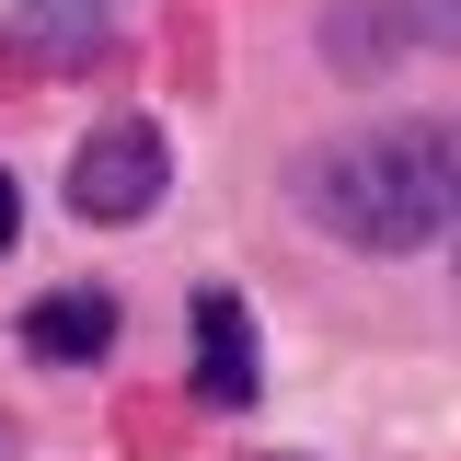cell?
<instances>
[{"instance_id": "1", "label": "cell", "mask_w": 461, "mask_h": 461, "mask_svg": "<svg viewBox=\"0 0 461 461\" xmlns=\"http://www.w3.org/2000/svg\"><path fill=\"white\" fill-rule=\"evenodd\" d=\"M300 220H323L357 254H415L461 220V139L427 127V115H393V127H357L335 150L300 162Z\"/></svg>"}, {"instance_id": "2", "label": "cell", "mask_w": 461, "mask_h": 461, "mask_svg": "<svg viewBox=\"0 0 461 461\" xmlns=\"http://www.w3.org/2000/svg\"><path fill=\"white\" fill-rule=\"evenodd\" d=\"M162 173H173L162 127L115 115V127L81 139V162H69V208H81V220H150V208H162Z\"/></svg>"}, {"instance_id": "3", "label": "cell", "mask_w": 461, "mask_h": 461, "mask_svg": "<svg viewBox=\"0 0 461 461\" xmlns=\"http://www.w3.org/2000/svg\"><path fill=\"white\" fill-rule=\"evenodd\" d=\"M393 47H461V12H427V0H346L335 12V69L381 81Z\"/></svg>"}, {"instance_id": "4", "label": "cell", "mask_w": 461, "mask_h": 461, "mask_svg": "<svg viewBox=\"0 0 461 461\" xmlns=\"http://www.w3.org/2000/svg\"><path fill=\"white\" fill-rule=\"evenodd\" d=\"M254 393H266V369H254V323H242V300H230V288H196V403L242 415Z\"/></svg>"}, {"instance_id": "5", "label": "cell", "mask_w": 461, "mask_h": 461, "mask_svg": "<svg viewBox=\"0 0 461 461\" xmlns=\"http://www.w3.org/2000/svg\"><path fill=\"white\" fill-rule=\"evenodd\" d=\"M23 346H35V357H58V369L104 357V346H115V300H104V288H47V300L23 312Z\"/></svg>"}, {"instance_id": "6", "label": "cell", "mask_w": 461, "mask_h": 461, "mask_svg": "<svg viewBox=\"0 0 461 461\" xmlns=\"http://www.w3.org/2000/svg\"><path fill=\"white\" fill-rule=\"evenodd\" d=\"M12 35H23V58H47V69H81V58H104L115 0H23Z\"/></svg>"}, {"instance_id": "7", "label": "cell", "mask_w": 461, "mask_h": 461, "mask_svg": "<svg viewBox=\"0 0 461 461\" xmlns=\"http://www.w3.org/2000/svg\"><path fill=\"white\" fill-rule=\"evenodd\" d=\"M12 230H23V196H12V173H0V254H12Z\"/></svg>"}]
</instances>
